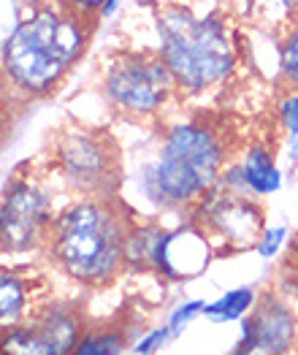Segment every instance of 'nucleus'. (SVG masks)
<instances>
[{
	"label": "nucleus",
	"mask_w": 298,
	"mask_h": 355,
	"mask_svg": "<svg viewBox=\"0 0 298 355\" xmlns=\"http://www.w3.org/2000/svg\"><path fill=\"white\" fill-rule=\"evenodd\" d=\"M136 223L130 211L109 198H79L49 225V258L82 285H109L128 266V241Z\"/></svg>",
	"instance_id": "nucleus-1"
},
{
	"label": "nucleus",
	"mask_w": 298,
	"mask_h": 355,
	"mask_svg": "<svg viewBox=\"0 0 298 355\" xmlns=\"http://www.w3.org/2000/svg\"><path fill=\"white\" fill-rule=\"evenodd\" d=\"M82 30L73 14L35 11L6 44V73L28 92L49 89L82 49Z\"/></svg>",
	"instance_id": "nucleus-2"
},
{
	"label": "nucleus",
	"mask_w": 298,
	"mask_h": 355,
	"mask_svg": "<svg viewBox=\"0 0 298 355\" xmlns=\"http://www.w3.org/2000/svg\"><path fill=\"white\" fill-rule=\"evenodd\" d=\"M225 160L222 139L207 125H177L166 136L160 163L152 168V190L166 204L201 201L220 177Z\"/></svg>",
	"instance_id": "nucleus-3"
},
{
	"label": "nucleus",
	"mask_w": 298,
	"mask_h": 355,
	"mask_svg": "<svg viewBox=\"0 0 298 355\" xmlns=\"http://www.w3.org/2000/svg\"><path fill=\"white\" fill-rule=\"evenodd\" d=\"M157 28L163 35V62L182 87L204 89L231 68L228 38L214 19L201 22L187 11H168Z\"/></svg>",
	"instance_id": "nucleus-4"
},
{
	"label": "nucleus",
	"mask_w": 298,
	"mask_h": 355,
	"mask_svg": "<svg viewBox=\"0 0 298 355\" xmlns=\"http://www.w3.org/2000/svg\"><path fill=\"white\" fill-rule=\"evenodd\" d=\"M55 160L68 187H73L82 198L117 196L119 149L109 133L71 128L58 141Z\"/></svg>",
	"instance_id": "nucleus-5"
},
{
	"label": "nucleus",
	"mask_w": 298,
	"mask_h": 355,
	"mask_svg": "<svg viewBox=\"0 0 298 355\" xmlns=\"http://www.w3.org/2000/svg\"><path fill=\"white\" fill-rule=\"evenodd\" d=\"M198 228L201 234L220 239L225 250L234 252L258 247L266 234L263 207L234 184H225L222 190L211 187L198 204Z\"/></svg>",
	"instance_id": "nucleus-6"
},
{
	"label": "nucleus",
	"mask_w": 298,
	"mask_h": 355,
	"mask_svg": "<svg viewBox=\"0 0 298 355\" xmlns=\"http://www.w3.org/2000/svg\"><path fill=\"white\" fill-rule=\"evenodd\" d=\"M87 334L73 304H52L28 323L3 328V355H71Z\"/></svg>",
	"instance_id": "nucleus-7"
},
{
	"label": "nucleus",
	"mask_w": 298,
	"mask_h": 355,
	"mask_svg": "<svg viewBox=\"0 0 298 355\" xmlns=\"http://www.w3.org/2000/svg\"><path fill=\"white\" fill-rule=\"evenodd\" d=\"M52 220L55 217H52L49 196L41 187L19 179L6 184L3 220H0L6 252H28L38 244H46Z\"/></svg>",
	"instance_id": "nucleus-8"
},
{
	"label": "nucleus",
	"mask_w": 298,
	"mask_h": 355,
	"mask_svg": "<svg viewBox=\"0 0 298 355\" xmlns=\"http://www.w3.org/2000/svg\"><path fill=\"white\" fill-rule=\"evenodd\" d=\"M168 79L174 76L166 68V62L144 58L119 60L106 79V92H109V101L122 112L149 114L166 101Z\"/></svg>",
	"instance_id": "nucleus-9"
},
{
	"label": "nucleus",
	"mask_w": 298,
	"mask_h": 355,
	"mask_svg": "<svg viewBox=\"0 0 298 355\" xmlns=\"http://www.w3.org/2000/svg\"><path fill=\"white\" fill-rule=\"evenodd\" d=\"M296 342V318L277 296L255 301L244 320L241 342L228 355H288Z\"/></svg>",
	"instance_id": "nucleus-10"
},
{
	"label": "nucleus",
	"mask_w": 298,
	"mask_h": 355,
	"mask_svg": "<svg viewBox=\"0 0 298 355\" xmlns=\"http://www.w3.org/2000/svg\"><path fill=\"white\" fill-rule=\"evenodd\" d=\"M209 263V239L201 228H179V231H160L152 250V268L163 271L171 279H190L201 274Z\"/></svg>",
	"instance_id": "nucleus-11"
},
{
	"label": "nucleus",
	"mask_w": 298,
	"mask_h": 355,
	"mask_svg": "<svg viewBox=\"0 0 298 355\" xmlns=\"http://www.w3.org/2000/svg\"><path fill=\"white\" fill-rule=\"evenodd\" d=\"M241 171H244L247 187L255 190V193H274L279 187V171L274 168V163H271V157L266 155V149L261 147L249 149L247 163L241 166Z\"/></svg>",
	"instance_id": "nucleus-12"
},
{
	"label": "nucleus",
	"mask_w": 298,
	"mask_h": 355,
	"mask_svg": "<svg viewBox=\"0 0 298 355\" xmlns=\"http://www.w3.org/2000/svg\"><path fill=\"white\" fill-rule=\"evenodd\" d=\"M25 309V288L17 279V274L3 271L0 274V318H3V328L17 326Z\"/></svg>",
	"instance_id": "nucleus-13"
},
{
	"label": "nucleus",
	"mask_w": 298,
	"mask_h": 355,
	"mask_svg": "<svg viewBox=\"0 0 298 355\" xmlns=\"http://www.w3.org/2000/svg\"><path fill=\"white\" fill-rule=\"evenodd\" d=\"M122 331L117 328H95L82 336V342L76 345V350L71 355H119L122 350Z\"/></svg>",
	"instance_id": "nucleus-14"
},
{
	"label": "nucleus",
	"mask_w": 298,
	"mask_h": 355,
	"mask_svg": "<svg viewBox=\"0 0 298 355\" xmlns=\"http://www.w3.org/2000/svg\"><path fill=\"white\" fill-rule=\"evenodd\" d=\"M249 306H252V291L249 288H241V291H231V293H225L220 301L209 304L207 315L211 320H217V323H225V320L241 318Z\"/></svg>",
	"instance_id": "nucleus-15"
},
{
	"label": "nucleus",
	"mask_w": 298,
	"mask_h": 355,
	"mask_svg": "<svg viewBox=\"0 0 298 355\" xmlns=\"http://www.w3.org/2000/svg\"><path fill=\"white\" fill-rule=\"evenodd\" d=\"M198 312H207V304L204 301H190V304H184V306H179L177 312L171 315V320H168V331H171V339L179 336L184 326L190 323V318L193 315H198Z\"/></svg>",
	"instance_id": "nucleus-16"
},
{
	"label": "nucleus",
	"mask_w": 298,
	"mask_h": 355,
	"mask_svg": "<svg viewBox=\"0 0 298 355\" xmlns=\"http://www.w3.org/2000/svg\"><path fill=\"white\" fill-rule=\"evenodd\" d=\"M282 71L290 79V85L298 87V30L288 38V44L282 49Z\"/></svg>",
	"instance_id": "nucleus-17"
},
{
	"label": "nucleus",
	"mask_w": 298,
	"mask_h": 355,
	"mask_svg": "<svg viewBox=\"0 0 298 355\" xmlns=\"http://www.w3.org/2000/svg\"><path fill=\"white\" fill-rule=\"evenodd\" d=\"M166 339H171V331H168V326L160 328V331H152L144 342H139V345H136V353H139V355H152L157 347H160V345H163V342H166Z\"/></svg>",
	"instance_id": "nucleus-18"
},
{
	"label": "nucleus",
	"mask_w": 298,
	"mask_h": 355,
	"mask_svg": "<svg viewBox=\"0 0 298 355\" xmlns=\"http://www.w3.org/2000/svg\"><path fill=\"white\" fill-rule=\"evenodd\" d=\"M282 239H285V231H282V228H271V231H266V234H263V239H261V244H258V252H261L263 258H271V255H277V250H279Z\"/></svg>",
	"instance_id": "nucleus-19"
},
{
	"label": "nucleus",
	"mask_w": 298,
	"mask_h": 355,
	"mask_svg": "<svg viewBox=\"0 0 298 355\" xmlns=\"http://www.w3.org/2000/svg\"><path fill=\"white\" fill-rule=\"evenodd\" d=\"M282 122L290 128V133L298 130V98H288L282 103Z\"/></svg>",
	"instance_id": "nucleus-20"
},
{
	"label": "nucleus",
	"mask_w": 298,
	"mask_h": 355,
	"mask_svg": "<svg viewBox=\"0 0 298 355\" xmlns=\"http://www.w3.org/2000/svg\"><path fill=\"white\" fill-rule=\"evenodd\" d=\"M100 3H103V0H65V11H68V14H73V11H76V14H89V11L98 8Z\"/></svg>",
	"instance_id": "nucleus-21"
},
{
	"label": "nucleus",
	"mask_w": 298,
	"mask_h": 355,
	"mask_svg": "<svg viewBox=\"0 0 298 355\" xmlns=\"http://www.w3.org/2000/svg\"><path fill=\"white\" fill-rule=\"evenodd\" d=\"M288 263L298 268V234H296V239H293V244H290V258H288Z\"/></svg>",
	"instance_id": "nucleus-22"
},
{
	"label": "nucleus",
	"mask_w": 298,
	"mask_h": 355,
	"mask_svg": "<svg viewBox=\"0 0 298 355\" xmlns=\"http://www.w3.org/2000/svg\"><path fill=\"white\" fill-rule=\"evenodd\" d=\"M290 155H293V157H298V130L293 133V139H290Z\"/></svg>",
	"instance_id": "nucleus-23"
}]
</instances>
